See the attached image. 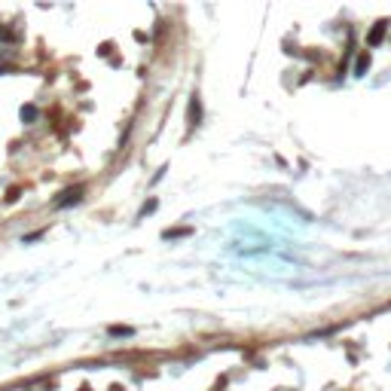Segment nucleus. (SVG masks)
<instances>
[{"mask_svg": "<svg viewBox=\"0 0 391 391\" xmlns=\"http://www.w3.org/2000/svg\"><path fill=\"white\" fill-rule=\"evenodd\" d=\"M61 10L0 7V223L40 205L80 165L89 73Z\"/></svg>", "mask_w": 391, "mask_h": 391, "instance_id": "1", "label": "nucleus"}]
</instances>
